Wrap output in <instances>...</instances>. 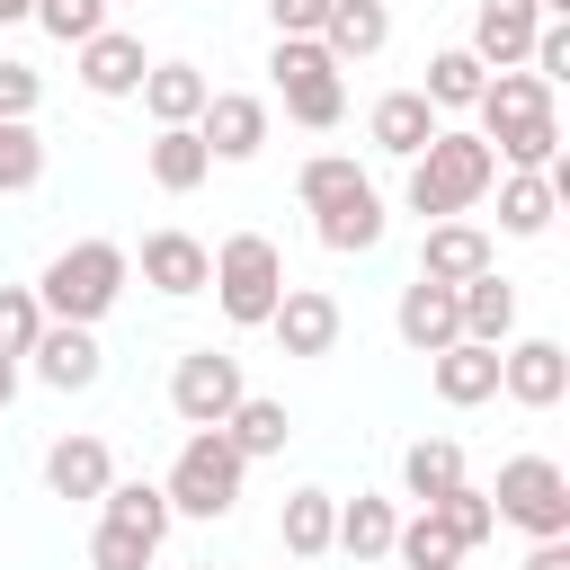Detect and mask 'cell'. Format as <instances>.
<instances>
[{
	"instance_id": "obj_11",
	"label": "cell",
	"mask_w": 570,
	"mask_h": 570,
	"mask_svg": "<svg viewBox=\"0 0 570 570\" xmlns=\"http://www.w3.org/2000/svg\"><path fill=\"white\" fill-rule=\"evenodd\" d=\"M27 365H36L45 392H89V383L107 374V347H98V330H80V321H45L36 347H27Z\"/></svg>"
},
{
	"instance_id": "obj_39",
	"label": "cell",
	"mask_w": 570,
	"mask_h": 570,
	"mask_svg": "<svg viewBox=\"0 0 570 570\" xmlns=\"http://www.w3.org/2000/svg\"><path fill=\"white\" fill-rule=\"evenodd\" d=\"M36 27H45L53 45H80V36L107 27V0H36Z\"/></svg>"
},
{
	"instance_id": "obj_41",
	"label": "cell",
	"mask_w": 570,
	"mask_h": 570,
	"mask_svg": "<svg viewBox=\"0 0 570 570\" xmlns=\"http://www.w3.org/2000/svg\"><path fill=\"white\" fill-rule=\"evenodd\" d=\"M321 18H330V0H267L276 36H321Z\"/></svg>"
},
{
	"instance_id": "obj_4",
	"label": "cell",
	"mask_w": 570,
	"mask_h": 570,
	"mask_svg": "<svg viewBox=\"0 0 570 570\" xmlns=\"http://www.w3.org/2000/svg\"><path fill=\"white\" fill-rule=\"evenodd\" d=\"M205 294L223 303L232 330H267V312H276V294H285V249H276L267 232H232V240L214 249Z\"/></svg>"
},
{
	"instance_id": "obj_29",
	"label": "cell",
	"mask_w": 570,
	"mask_h": 570,
	"mask_svg": "<svg viewBox=\"0 0 570 570\" xmlns=\"http://www.w3.org/2000/svg\"><path fill=\"white\" fill-rule=\"evenodd\" d=\"M481 80H490V62H481L472 45H445V53H428V80H419V98H428L436 116H463V107L481 98Z\"/></svg>"
},
{
	"instance_id": "obj_22",
	"label": "cell",
	"mask_w": 570,
	"mask_h": 570,
	"mask_svg": "<svg viewBox=\"0 0 570 570\" xmlns=\"http://www.w3.org/2000/svg\"><path fill=\"white\" fill-rule=\"evenodd\" d=\"M392 525H401V508L374 499V490H356V499H338V534H330V552H347L356 570H374V561H392Z\"/></svg>"
},
{
	"instance_id": "obj_5",
	"label": "cell",
	"mask_w": 570,
	"mask_h": 570,
	"mask_svg": "<svg viewBox=\"0 0 570 570\" xmlns=\"http://www.w3.org/2000/svg\"><path fill=\"white\" fill-rule=\"evenodd\" d=\"M240 481H249V463L232 454V436L223 428H187V445H178V463H169V517H196V525H214V517H232L240 508Z\"/></svg>"
},
{
	"instance_id": "obj_46",
	"label": "cell",
	"mask_w": 570,
	"mask_h": 570,
	"mask_svg": "<svg viewBox=\"0 0 570 570\" xmlns=\"http://www.w3.org/2000/svg\"><path fill=\"white\" fill-rule=\"evenodd\" d=\"M107 9H134V0H107Z\"/></svg>"
},
{
	"instance_id": "obj_47",
	"label": "cell",
	"mask_w": 570,
	"mask_h": 570,
	"mask_svg": "<svg viewBox=\"0 0 570 570\" xmlns=\"http://www.w3.org/2000/svg\"><path fill=\"white\" fill-rule=\"evenodd\" d=\"M196 570H214V561H196Z\"/></svg>"
},
{
	"instance_id": "obj_3",
	"label": "cell",
	"mask_w": 570,
	"mask_h": 570,
	"mask_svg": "<svg viewBox=\"0 0 570 570\" xmlns=\"http://www.w3.org/2000/svg\"><path fill=\"white\" fill-rule=\"evenodd\" d=\"M125 276H134V249H116V240H71V249L45 258L36 303H45V321H80V330H98V321L125 303Z\"/></svg>"
},
{
	"instance_id": "obj_18",
	"label": "cell",
	"mask_w": 570,
	"mask_h": 570,
	"mask_svg": "<svg viewBox=\"0 0 570 570\" xmlns=\"http://www.w3.org/2000/svg\"><path fill=\"white\" fill-rule=\"evenodd\" d=\"M481 267H499V249H490V232H481V223H463V214L428 223V240H419V276L463 285V276H481Z\"/></svg>"
},
{
	"instance_id": "obj_21",
	"label": "cell",
	"mask_w": 570,
	"mask_h": 570,
	"mask_svg": "<svg viewBox=\"0 0 570 570\" xmlns=\"http://www.w3.org/2000/svg\"><path fill=\"white\" fill-rule=\"evenodd\" d=\"M107 481H116L107 436H53V445H45V490H53V499H98Z\"/></svg>"
},
{
	"instance_id": "obj_19",
	"label": "cell",
	"mask_w": 570,
	"mask_h": 570,
	"mask_svg": "<svg viewBox=\"0 0 570 570\" xmlns=\"http://www.w3.org/2000/svg\"><path fill=\"white\" fill-rule=\"evenodd\" d=\"M436 125H445V116H436L419 89H383V98H374V116H365L374 151H392V160H419V151L436 142Z\"/></svg>"
},
{
	"instance_id": "obj_13",
	"label": "cell",
	"mask_w": 570,
	"mask_h": 570,
	"mask_svg": "<svg viewBox=\"0 0 570 570\" xmlns=\"http://www.w3.org/2000/svg\"><path fill=\"white\" fill-rule=\"evenodd\" d=\"M71 53H80V89H89V98H134L142 71H151V53H142L134 27H98V36H80Z\"/></svg>"
},
{
	"instance_id": "obj_9",
	"label": "cell",
	"mask_w": 570,
	"mask_h": 570,
	"mask_svg": "<svg viewBox=\"0 0 570 570\" xmlns=\"http://www.w3.org/2000/svg\"><path fill=\"white\" fill-rule=\"evenodd\" d=\"M338 330H347L338 294H330V285H294V276H285V294H276V312H267V338H276L285 356H330V347H338Z\"/></svg>"
},
{
	"instance_id": "obj_20",
	"label": "cell",
	"mask_w": 570,
	"mask_h": 570,
	"mask_svg": "<svg viewBox=\"0 0 570 570\" xmlns=\"http://www.w3.org/2000/svg\"><path fill=\"white\" fill-rule=\"evenodd\" d=\"M454 321H463V338H481V347H508V338H517V285H508L499 267L463 276V285H454Z\"/></svg>"
},
{
	"instance_id": "obj_12",
	"label": "cell",
	"mask_w": 570,
	"mask_h": 570,
	"mask_svg": "<svg viewBox=\"0 0 570 570\" xmlns=\"http://www.w3.org/2000/svg\"><path fill=\"white\" fill-rule=\"evenodd\" d=\"M196 142H205L214 160H258V151H267V98L214 89V98L196 107Z\"/></svg>"
},
{
	"instance_id": "obj_10",
	"label": "cell",
	"mask_w": 570,
	"mask_h": 570,
	"mask_svg": "<svg viewBox=\"0 0 570 570\" xmlns=\"http://www.w3.org/2000/svg\"><path fill=\"white\" fill-rule=\"evenodd\" d=\"M499 392L517 410H561L570 401V347L561 338H508L499 347Z\"/></svg>"
},
{
	"instance_id": "obj_25",
	"label": "cell",
	"mask_w": 570,
	"mask_h": 570,
	"mask_svg": "<svg viewBox=\"0 0 570 570\" xmlns=\"http://www.w3.org/2000/svg\"><path fill=\"white\" fill-rule=\"evenodd\" d=\"M490 187H499V232H508V240H543V232H552L561 196H552L543 169H499Z\"/></svg>"
},
{
	"instance_id": "obj_23",
	"label": "cell",
	"mask_w": 570,
	"mask_h": 570,
	"mask_svg": "<svg viewBox=\"0 0 570 570\" xmlns=\"http://www.w3.org/2000/svg\"><path fill=\"white\" fill-rule=\"evenodd\" d=\"M534 0H472V53L490 62V71H508V62H525V45H534Z\"/></svg>"
},
{
	"instance_id": "obj_1",
	"label": "cell",
	"mask_w": 570,
	"mask_h": 570,
	"mask_svg": "<svg viewBox=\"0 0 570 570\" xmlns=\"http://www.w3.org/2000/svg\"><path fill=\"white\" fill-rule=\"evenodd\" d=\"M472 134L499 151V169H552L561 160V116H552V80H534L525 62L490 71L481 98H472Z\"/></svg>"
},
{
	"instance_id": "obj_6",
	"label": "cell",
	"mask_w": 570,
	"mask_h": 570,
	"mask_svg": "<svg viewBox=\"0 0 570 570\" xmlns=\"http://www.w3.org/2000/svg\"><path fill=\"white\" fill-rule=\"evenodd\" d=\"M267 71H276V98H285V116H294V125L330 134V125L347 116V80H338L347 62H330V45H321V36H276Z\"/></svg>"
},
{
	"instance_id": "obj_28",
	"label": "cell",
	"mask_w": 570,
	"mask_h": 570,
	"mask_svg": "<svg viewBox=\"0 0 570 570\" xmlns=\"http://www.w3.org/2000/svg\"><path fill=\"white\" fill-rule=\"evenodd\" d=\"M223 436H232V454H240V463H267V454H285L294 419H285V401L240 392V401H232V419H223Z\"/></svg>"
},
{
	"instance_id": "obj_2",
	"label": "cell",
	"mask_w": 570,
	"mask_h": 570,
	"mask_svg": "<svg viewBox=\"0 0 570 570\" xmlns=\"http://www.w3.org/2000/svg\"><path fill=\"white\" fill-rule=\"evenodd\" d=\"M499 178V151L472 134V125H436V142L410 160V214L419 223H445V214H472Z\"/></svg>"
},
{
	"instance_id": "obj_24",
	"label": "cell",
	"mask_w": 570,
	"mask_h": 570,
	"mask_svg": "<svg viewBox=\"0 0 570 570\" xmlns=\"http://www.w3.org/2000/svg\"><path fill=\"white\" fill-rule=\"evenodd\" d=\"M142 169H151V187H160V196H187V187H205V178H214V151L196 142V125H160V134L142 142Z\"/></svg>"
},
{
	"instance_id": "obj_17",
	"label": "cell",
	"mask_w": 570,
	"mask_h": 570,
	"mask_svg": "<svg viewBox=\"0 0 570 570\" xmlns=\"http://www.w3.org/2000/svg\"><path fill=\"white\" fill-rule=\"evenodd\" d=\"M312 232H321V249H330V258H365V249L392 232V214H383V196H374V178H365V187H347L338 205H321V214H312Z\"/></svg>"
},
{
	"instance_id": "obj_15",
	"label": "cell",
	"mask_w": 570,
	"mask_h": 570,
	"mask_svg": "<svg viewBox=\"0 0 570 570\" xmlns=\"http://www.w3.org/2000/svg\"><path fill=\"white\" fill-rule=\"evenodd\" d=\"M392 330H401V347H410V356L454 347V338H463V321H454V285L410 276V285H401V303H392Z\"/></svg>"
},
{
	"instance_id": "obj_26",
	"label": "cell",
	"mask_w": 570,
	"mask_h": 570,
	"mask_svg": "<svg viewBox=\"0 0 570 570\" xmlns=\"http://www.w3.org/2000/svg\"><path fill=\"white\" fill-rule=\"evenodd\" d=\"M321 45H330V62H365V53L392 45V9H383V0H330Z\"/></svg>"
},
{
	"instance_id": "obj_35",
	"label": "cell",
	"mask_w": 570,
	"mask_h": 570,
	"mask_svg": "<svg viewBox=\"0 0 570 570\" xmlns=\"http://www.w3.org/2000/svg\"><path fill=\"white\" fill-rule=\"evenodd\" d=\"M45 178V134L36 116H0V196H27Z\"/></svg>"
},
{
	"instance_id": "obj_30",
	"label": "cell",
	"mask_w": 570,
	"mask_h": 570,
	"mask_svg": "<svg viewBox=\"0 0 570 570\" xmlns=\"http://www.w3.org/2000/svg\"><path fill=\"white\" fill-rule=\"evenodd\" d=\"M276 534H285V561H321L330 534H338V499H330V490H294V499L276 508Z\"/></svg>"
},
{
	"instance_id": "obj_34",
	"label": "cell",
	"mask_w": 570,
	"mask_h": 570,
	"mask_svg": "<svg viewBox=\"0 0 570 570\" xmlns=\"http://www.w3.org/2000/svg\"><path fill=\"white\" fill-rule=\"evenodd\" d=\"M428 508H436V525H445L463 552H481V543L499 534V508H490V490H472V481H454V490H445V499H428Z\"/></svg>"
},
{
	"instance_id": "obj_7",
	"label": "cell",
	"mask_w": 570,
	"mask_h": 570,
	"mask_svg": "<svg viewBox=\"0 0 570 570\" xmlns=\"http://www.w3.org/2000/svg\"><path fill=\"white\" fill-rule=\"evenodd\" d=\"M490 508H499V525H517L525 543H534V534H570V472H561L552 454H508Z\"/></svg>"
},
{
	"instance_id": "obj_44",
	"label": "cell",
	"mask_w": 570,
	"mask_h": 570,
	"mask_svg": "<svg viewBox=\"0 0 570 570\" xmlns=\"http://www.w3.org/2000/svg\"><path fill=\"white\" fill-rule=\"evenodd\" d=\"M18 18H36V0H0V27H18Z\"/></svg>"
},
{
	"instance_id": "obj_38",
	"label": "cell",
	"mask_w": 570,
	"mask_h": 570,
	"mask_svg": "<svg viewBox=\"0 0 570 570\" xmlns=\"http://www.w3.org/2000/svg\"><path fill=\"white\" fill-rule=\"evenodd\" d=\"M36 330H45L36 285H0V356H27V347H36Z\"/></svg>"
},
{
	"instance_id": "obj_33",
	"label": "cell",
	"mask_w": 570,
	"mask_h": 570,
	"mask_svg": "<svg viewBox=\"0 0 570 570\" xmlns=\"http://www.w3.org/2000/svg\"><path fill=\"white\" fill-rule=\"evenodd\" d=\"M392 561H401V570H454V561H463V543L436 525V508H419V517H401V525H392Z\"/></svg>"
},
{
	"instance_id": "obj_37",
	"label": "cell",
	"mask_w": 570,
	"mask_h": 570,
	"mask_svg": "<svg viewBox=\"0 0 570 570\" xmlns=\"http://www.w3.org/2000/svg\"><path fill=\"white\" fill-rule=\"evenodd\" d=\"M151 552H160V543H142V534L116 525V517L89 525V570H151Z\"/></svg>"
},
{
	"instance_id": "obj_14",
	"label": "cell",
	"mask_w": 570,
	"mask_h": 570,
	"mask_svg": "<svg viewBox=\"0 0 570 570\" xmlns=\"http://www.w3.org/2000/svg\"><path fill=\"white\" fill-rule=\"evenodd\" d=\"M205 276H214V249H205L196 232H178V223L142 232V285H151V294L187 303V294H205Z\"/></svg>"
},
{
	"instance_id": "obj_16",
	"label": "cell",
	"mask_w": 570,
	"mask_h": 570,
	"mask_svg": "<svg viewBox=\"0 0 570 570\" xmlns=\"http://www.w3.org/2000/svg\"><path fill=\"white\" fill-rule=\"evenodd\" d=\"M428 383H436V401H445V410H481V401H499V347L454 338V347H436V356H428Z\"/></svg>"
},
{
	"instance_id": "obj_31",
	"label": "cell",
	"mask_w": 570,
	"mask_h": 570,
	"mask_svg": "<svg viewBox=\"0 0 570 570\" xmlns=\"http://www.w3.org/2000/svg\"><path fill=\"white\" fill-rule=\"evenodd\" d=\"M454 481H472V472H463V445H454V436H419V445L401 454V490H410L419 508H428V499H445Z\"/></svg>"
},
{
	"instance_id": "obj_43",
	"label": "cell",
	"mask_w": 570,
	"mask_h": 570,
	"mask_svg": "<svg viewBox=\"0 0 570 570\" xmlns=\"http://www.w3.org/2000/svg\"><path fill=\"white\" fill-rule=\"evenodd\" d=\"M18 401V356H0V410Z\"/></svg>"
},
{
	"instance_id": "obj_40",
	"label": "cell",
	"mask_w": 570,
	"mask_h": 570,
	"mask_svg": "<svg viewBox=\"0 0 570 570\" xmlns=\"http://www.w3.org/2000/svg\"><path fill=\"white\" fill-rule=\"evenodd\" d=\"M36 98H45L36 62H9V53H0V116H36Z\"/></svg>"
},
{
	"instance_id": "obj_42",
	"label": "cell",
	"mask_w": 570,
	"mask_h": 570,
	"mask_svg": "<svg viewBox=\"0 0 570 570\" xmlns=\"http://www.w3.org/2000/svg\"><path fill=\"white\" fill-rule=\"evenodd\" d=\"M525 570H570V534H534V552H525Z\"/></svg>"
},
{
	"instance_id": "obj_27",
	"label": "cell",
	"mask_w": 570,
	"mask_h": 570,
	"mask_svg": "<svg viewBox=\"0 0 570 570\" xmlns=\"http://www.w3.org/2000/svg\"><path fill=\"white\" fill-rule=\"evenodd\" d=\"M142 107H151V125H196V107L214 98V80L196 71V62H151L142 71V89H134Z\"/></svg>"
},
{
	"instance_id": "obj_32",
	"label": "cell",
	"mask_w": 570,
	"mask_h": 570,
	"mask_svg": "<svg viewBox=\"0 0 570 570\" xmlns=\"http://www.w3.org/2000/svg\"><path fill=\"white\" fill-rule=\"evenodd\" d=\"M98 517H116V525H134L142 543H160V534H169V490H160V481H107V490H98Z\"/></svg>"
},
{
	"instance_id": "obj_8",
	"label": "cell",
	"mask_w": 570,
	"mask_h": 570,
	"mask_svg": "<svg viewBox=\"0 0 570 570\" xmlns=\"http://www.w3.org/2000/svg\"><path fill=\"white\" fill-rule=\"evenodd\" d=\"M240 392H249V383H240V356H232V347H187V356L169 365V410H178L187 428H223Z\"/></svg>"
},
{
	"instance_id": "obj_45",
	"label": "cell",
	"mask_w": 570,
	"mask_h": 570,
	"mask_svg": "<svg viewBox=\"0 0 570 570\" xmlns=\"http://www.w3.org/2000/svg\"><path fill=\"white\" fill-rule=\"evenodd\" d=\"M534 18H570V0H534Z\"/></svg>"
},
{
	"instance_id": "obj_36",
	"label": "cell",
	"mask_w": 570,
	"mask_h": 570,
	"mask_svg": "<svg viewBox=\"0 0 570 570\" xmlns=\"http://www.w3.org/2000/svg\"><path fill=\"white\" fill-rule=\"evenodd\" d=\"M347 187H365V169H356V151H321V160H303V178H294V196H303V214H321V205H338Z\"/></svg>"
}]
</instances>
